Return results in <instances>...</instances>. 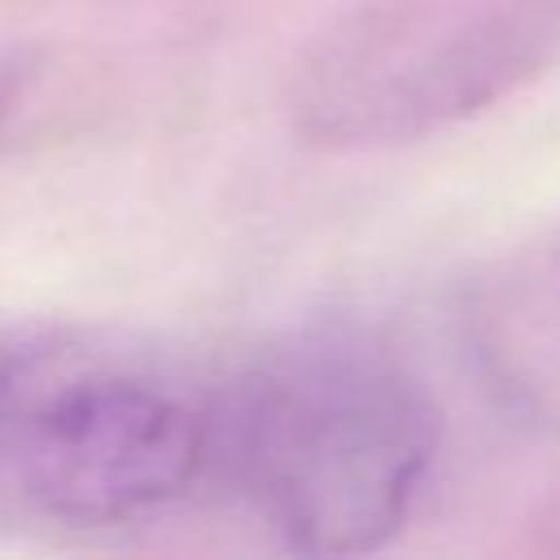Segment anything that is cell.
<instances>
[{
	"mask_svg": "<svg viewBox=\"0 0 560 560\" xmlns=\"http://www.w3.org/2000/svg\"><path fill=\"white\" fill-rule=\"evenodd\" d=\"M22 376H26L22 354L0 346V433H4V424H9V416L18 407V398H22Z\"/></svg>",
	"mask_w": 560,
	"mask_h": 560,
	"instance_id": "277c9868",
	"label": "cell"
},
{
	"mask_svg": "<svg viewBox=\"0 0 560 560\" xmlns=\"http://www.w3.org/2000/svg\"><path fill=\"white\" fill-rule=\"evenodd\" d=\"M214 424L271 529L306 556L389 542L411 516L438 442L424 394L402 372L354 354L280 368Z\"/></svg>",
	"mask_w": 560,
	"mask_h": 560,
	"instance_id": "6da1fadb",
	"label": "cell"
},
{
	"mask_svg": "<svg viewBox=\"0 0 560 560\" xmlns=\"http://www.w3.org/2000/svg\"><path fill=\"white\" fill-rule=\"evenodd\" d=\"M9 105H13V74H4V70H0V122H4Z\"/></svg>",
	"mask_w": 560,
	"mask_h": 560,
	"instance_id": "5b68a950",
	"label": "cell"
},
{
	"mask_svg": "<svg viewBox=\"0 0 560 560\" xmlns=\"http://www.w3.org/2000/svg\"><path fill=\"white\" fill-rule=\"evenodd\" d=\"M560 44V0H503L451 35L389 61L324 105L328 131L411 140L446 127L534 74Z\"/></svg>",
	"mask_w": 560,
	"mask_h": 560,
	"instance_id": "3957f363",
	"label": "cell"
},
{
	"mask_svg": "<svg viewBox=\"0 0 560 560\" xmlns=\"http://www.w3.org/2000/svg\"><path fill=\"white\" fill-rule=\"evenodd\" d=\"M0 442L13 446L22 494L70 525L149 516L184 499L219 459L214 416L140 376H83L18 398Z\"/></svg>",
	"mask_w": 560,
	"mask_h": 560,
	"instance_id": "7a4b0ae2",
	"label": "cell"
}]
</instances>
